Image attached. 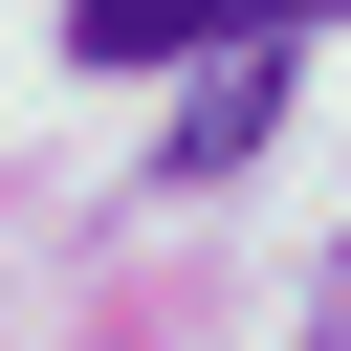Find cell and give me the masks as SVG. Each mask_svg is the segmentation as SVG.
<instances>
[{
	"instance_id": "3",
	"label": "cell",
	"mask_w": 351,
	"mask_h": 351,
	"mask_svg": "<svg viewBox=\"0 0 351 351\" xmlns=\"http://www.w3.org/2000/svg\"><path fill=\"white\" fill-rule=\"evenodd\" d=\"M307 351H351V241H329V285H307Z\"/></svg>"
},
{
	"instance_id": "2",
	"label": "cell",
	"mask_w": 351,
	"mask_h": 351,
	"mask_svg": "<svg viewBox=\"0 0 351 351\" xmlns=\"http://www.w3.org/2000/svg\"><path fill=\"white\" fill-rule=\"evenodd\" d=\"M285 132V44H197V88H176V176H241Z\"/></svg>"
},
{
	"instance_id": "1",
	"label": "cell",
	"mask_w": 351,
	"mask_h": 351,
	"mask_svg": "<svg viewBox=\"0 0 351 351\" xmlns=\"http://www.w3.org/2000/svg\"><path fill=\"white\" fill-rule=\"evenodd\" d=\"M307 22H351V0H66L88 66H197V44H307Z\"/></svg>"
}]
</instances>
